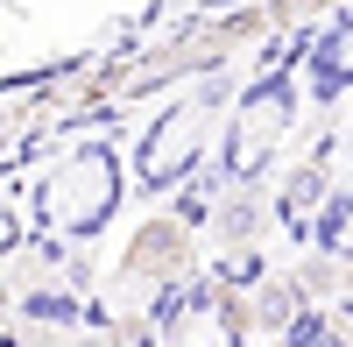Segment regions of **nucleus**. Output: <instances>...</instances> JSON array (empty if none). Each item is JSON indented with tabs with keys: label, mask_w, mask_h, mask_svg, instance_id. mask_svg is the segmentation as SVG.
I'll list each match as a JSON object with an SVG mask.
<instances>
[{
	"label": "nucleus",
	"mask_w": 353,
	"mask_h": 347,
	"mask_svg": "<svg viewBox=\"0 0 353 347\" xmlns=\"http://www.w3.org/2000/svg\"><path fill=\"white\" fill-rule=\"evenodd\" d=\"M290 291L304 298V312L311 305H339V291H346V255L339 248H304L297 263H290Z\"/></svg>",
	"instance_id": "obj_3"
},
{
	"label": "nucleus",
	"mask_w": 353,
	"mask_h": 347,
	"mask_svg": "<svg viewBox=\"0 0 353 347\" xmlns=\"http://www.w3.org/2000/svg\"><path fill=\"white\" fill-rule=\"evenodd\" d=\"M261 234H269V191H254V185H233L219 191V220H212V248H254Z\"/></svg>",
	"instance_id": "obj_2"
},
{
	"label": "nucleus",
	"mask_w": 353,
	"mask_h": 347,
	"mask_svg": "<svg viewBox=\"0 0 353 347\" xmlns=\"http://www.w3.org/2000/svg\"><path fill=\"white\" fill-rule=\"evenodd\" d=\"M254 347H297V340H290V333H261Z\"/></svg>",
	"instance_id": "obj_4"
},
{
	"label": "nucleus",
	"mask_w": 353,
	"mask_h": 347,
	"mask_svg": "<svg viewBox=\"0 0 353 347\" xmlns=\"http://www.w3.org/2000/svg\"><path fill=\"white\" fill-rule=\"evenodd\" d=\"M121 276L156 283V291H176V283L198 276V227L184 213H149L121 248Z\"/></svg>",
	"instance_id": "obj_1"
}]
</instances>
